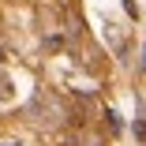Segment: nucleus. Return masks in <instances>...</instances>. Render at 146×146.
<instances>
[{
    "instance_id": "obj_1",
    "label": "nucleus",
    "mask_w": 146,
    "mask_h": 146,
    "mask_svg": "<svg viewBox=\"0 0 146 146\" xmlns=\"http://www.w3.org/2000/svg\"><path fill=\"white\" fill-rule=\"evenodd\" d=\"M8 94H11V90H8V75L0 71V98H8Z\"/></svg>"
},
{
    "instance_id": "obj_3",
    "label": "nucleus",
    "mask_w": 146,
    "mask_h": 146,
    "mask_svg": "<svg viewBox=\"0 0 146 146\" xmlns=\"http://www.w3.org/2000/svg\"><path fill=\"white\" fill-rule=\"evenodd\" d=\"M0 146H23V142H0Z\"/></svg>"
},
{
    "instance_id": "obj_2",
    "label": "nucleus",
    "mask_w": 146,
    "mask_h": 146,
    "mask_svg": "<svg viewBox=\"0 0 146 146\" xmlns=\"http://www.w3.org/2000/svg\"><path fill=\"white\" fill-rule=\"evenodd\" d=\"M86 146H101V142H98V139H86Z\"/></svg>"
}]
</instances>
